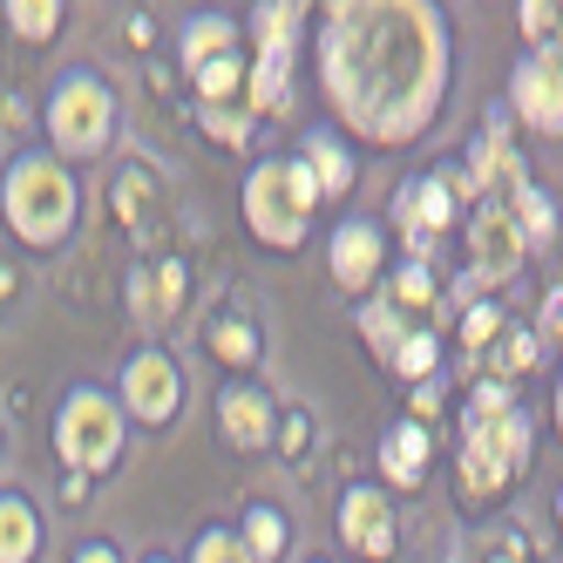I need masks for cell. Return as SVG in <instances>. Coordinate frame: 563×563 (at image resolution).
Segmentation results:
<instances>
[{
    "instance_id": "obj_1",
    "label": "cell",
    "mask_w": 563,
    "mask_h": 563,
    "mask_svg": "<svg viewBox=\"0 0 563 563\" xmlns=\"http://www.w3.org/2000/svg\"><path fill=\"white\" fill-rule=\"evenodd\" d=\"M319 89L333 115L380 150L415 143L449 96V21L421 0H340L319 27Z\"/></svg>"
},
{
    "instance_id": "obj_2",
    "label": "cell",
    "mask_w": 563,
    "mask_h": 563,
    "mask_svg": "<svg viewBox=\"0 0 563 563\" xmlns=\"http://www.w3.org/2000/svg\"><path fill=\"white\" fill-rule=\"evenodd\" d=\"M0 218L21 238L27 252H55L75 238V218H82V184L62 156L48 150H21L8 170H0Z\"/></svg>"
},
{
    "instance_id": "obj_3",
    "label": "cell",
    "mask_w": 563,
    "mask_h": 563,
    "mask_svg": "<svg viewBox=\"0 0 563 563\" xmlns=\"http://www.w3.org/2000/svg\"><path fill=\"white\" fill-rule=\"evenodd\" d=\"M115 89L102 82L96 68H68L55 75V89L42 102V130H48V156H62V164H89V156H102L115 143Z\"/></svg>"
},
{
    "instance_id": "obj_4",
    "label": "cell",
    "mask_w": 563,
    "mask_h": 563,
    "mask_svg": "<svg viewBox=\"0 0 563 563\" xmlns=\"http://www.w3.org/2000/svg\"><path fill=\"white\" fill-rule=\"evenodd\" d=\"M123 434H130V421H123V400H115L109 387L82 380V387L62 394V408H55V462L68 475H89V482L109 475L115 462H123Z\"/></svg>"
},
{
    "instance_id": "obj_5",
    "label": "cell",
    "mask_w": 563,
    "mask_h": 563,
    "mask_svg": "<svg viewBox=\"0 0 563 563\" xmlns=\"http://www.w3.org/2000/svg\"><path fill=\"white\" fill-rule=\"evenodd\" d=\"M312 205H319V190H312L299 156H265V164L245 177V224L258 231V245H272V252H299L306 245Z\"/></svg>"
},
{
    "instance_id": "obj_6",
    "label": "cell",
    "mask_w": 563,
    "mask_h": 563,
    "mask_svg": "<svg viewBox=\"0 0 563 563\" xmlns=\"http://www.w3.org/2000/svg\"><path fill=\"white\" fill-rule=\"evenodd\" d=\"M109 218L130 231L136 252H164V218H170V190L156 177L150 156H123L109 177Z\"/></svg>"
},
{
    "instance_id": "obj_7",
    "label": "cell",
    "mask_w": 563,
    "mask_h": 563,
    "mask_svg": "<svg viewBox=\"0 0 563 563\" xmlns=\"http://www.w3.org/2000/svg\"><path fill=\"white\" fill-rule=\"evenodd\" d=\"M115 400H123V421L164 428L184 408V367H177L164 346H143V353H130L123 380H115Z\"/></svg>"
},
{
    "instance_id": "obj_8",
    "label": "cell",
    "mask_w": 563,
    "mask_h": 563,
    "mask_svg": "<svg viewBox=\"0 0 563 563\" xmlns=\"http://www.w3.org/2000/svg\"><path fill=\"white\" fill-rule=\"evenodd\" d=\"M455 197H462V190H455V177H449V170H421L408 190L394 197V231L408 238V258H421V265H428L434 238L455 224Z\"/></svg>"
},
{
    "instance_id": "obj_9",
    "label": "cell",
    "mask_w": 563,
    "mask_h": 563,
    "mask_svg": "<svg viewBox=\"0 0 563 563\" xmlns=\"http://www.w3.org/2000/svg\"><path fill=\"white\" fill-rule=\"evenodd\" d=\"M522 252H530V245H522L509 205L489 197V205L475 211V224H468V272L482 278V286H509V278L522 272Z\"/></svg>"
},
{
    "instance_id": "obj_10",
    "label": "cell",
    "mask_w": 563,
    "mask_h": 563,
    "mask_svg": "<svg viewBox=\"0 0 563 563\" xmlns=\"http://www.w3.org/2000/svg\"><path fill=\"white\" fill-rule=\"evenodd\" d=\"M509 109L530 130L563 136V55H530V62H522L509 75Z\"/></svg>"
},
{
    "instance_id": "obj_11",
    "label": "cell",
    "mask_w": 563,
    "mask_h": 563,
    "mask_svg": "<svg viewBox=\"0 0 563 563\" xmlns=\"http://www.w3.org/2000/svg\"><path fill=\"white\" fill-rule=\"evenodd\" d=\"M394 509H387V496L374 489V482H353V489L340 496V543L353 550V556H367V563H387L394 556Z\"/></svg>"
},
{
    "instance_id": "obj_12",
    "label": "cell",
    "mask_w": 563,
    "mask_h": 563,
    "mask_svg": "<svg viewBox=\"0 0 563 563\" xmlns=\"http://www.w3.org/2000/svg\"><path fill=\"white\" fill-rule=\"evenodd\" d=\"M184 258H143L130 272V312H136V327L143 333H164L170 319L184 312Z\"/></svg>"
},
{
    "instance_id": "obj_13",
    "label": "cell",
    "mask_w": 563,
    "mask_h": 563,
    "mask_svg": "<svg viewBox=\"0 0 563 563\" xmlns=\"http://www.w3.org/2000/svg\"><path fill=\"white\" fill-rule=\"evenodd\" d=\"M272 428H278V415H272V394H265V387L238 380V387H224V394H218V434L231 441L238 455L272 449Z\"/></svg>"
},
{
    "instance_id": "obj_14",
    "label": "cell",
    "mask_w": 563,
    "mask_h": 563,
    "mask_svg": "<svg viewBox=\"0 0 563 563\" xmlns=\"http://www.w3.org/2000/svg\"><path fill=\"white\" fill-rule=\"evenodd\" d=\"M380 252H387V231L374 218H346L333 231V245H327V265H333V278L346 292H367L380 278Z\"/></svg>"
},
{
    "instance_id": "obj_15",
    "label": "cell",
    "mask_w": 563,
    "mask_h": 563,
    "mask_svg": "<svg viewBox=\"0 0 563 563\" xmlns=\"http://www.w3.org/2000/svg\"><path fill=\"white\" fill-rule=\"evenodd\" d=\"M509 449H503V428L496 421H468L462 428V482H468V496H503L509 489Z\"/></svg>"
},
{
    "instance_id": "obj_16",
    "label": "cell",
    "mask_w": 563,
    "mask_h": 563,
    "mask_svg": "<svg viewBox=\"0 0 563 563\" xmlns=\"http://www.w3.org/2000/svg\"><path fill=\"white\" fill-rule=\"evenodd\" d=\"M468 184L475 190H503V205L530 184L522 177V156L509 150V130L503 123H489V130H475V143H468Z\"/></svg>"
},
{
    "instance_id": "obj_17",
    "label": "cell",
    "mask_w": 563,
    "mask_h": 563,
    "mask_svg": "<svg viewBox=\"0 0 563 563\" xmlns=\"http://www.w3.org/2000/svg\"><path fill=\"white\" fill-rule=\"evenodd\" d=\"M428 455H434V441L421 421H394L387 441H380V475L394 482V489H415V482L428 475Z\"/></svg>"
},
{
    "instance_id": "obj_18",
    "label": "cell",
    "mask_w": 563,
    "mask_h": 563,
    "mask_svg": "<svg viewBox=\"0 0 563 563\" xmlns=\"http://www.w3.org/2000/svg\"><path fill=\"white\" fill-rule=\"evenodd\" d=\"M42 556V509L21 489H0V563H34Z\"/></svg>"
},
{
    "instance_id": "obj_19",
    "label": "cell",
    "mask_w": 563,
    "mask_h": 563,
    "mask_svg": "<svg viewBox=\"0 0 563 563\" xmlns=\"http://www.w3.org/2000/svg\"><path fill=\"white\" fill-rule=\"evenodd\" d=\"M177 55H184L190 75H205L211 62L238 55V21H224V14H190L184 34H177Z\"/></svg>"
},
{
    "instance_id": "obj_20",
    "label": "cell",
    "mask_w": 563,
    "mask_h": 563,
    "mask_svg": "<svg viewBox=\"0 0 563 563\" xmlns=\"http://www.w3.org/2000/svg\"><path fill=\"white\" fill-rule=\"evenodd\" d=\"M299 164H306V177H312L319 197H346V190H353V156H346V143H333L327 130H312V136L299 143Z\"/></svg>"
},
{
    "instance_id": "obj_21",
    "label": "cell",
    "mask_w": 563,
    "mask_h": 563,
    "mask_svg": "<svg viewBox=\"0 0 563 563\" xmlns=\"http://www.w3.org/2000/svg\"><path fill=\"white\" fill-rule=\"evenodd\" d=\"M205 346H211V360H224V367H252L258 360V327L245 312H211L205 319Z\"/></svg>"
},
{
    "instance_id": "obj_22",
    "label": "cell",
    "mask_w": 563,
    "mask_h": 563,
    "mask_svg": "<svg viewBox=\"0 0 563 563\" xmlns=\"http://www.w3.org/2000/svg\"><path fill=\"white\" fill-rule=\"evenodd\" d=\"M245 96H252V115H278L292 102V55H258L252 75H245Z\"/></svg>"
},
{
    "instance_id": "obj_23",
    "label": "cell",
    "mask_w": 563,
    "mask_h": 563,
    "mask_svg": "<svg viewBox=\"0 0 563 563\" xmlns=\"http://www.w3.org/2000/svg\"><path fill=\"white\" fill-rule=\"evenodd\" d=\"M299 27H306V8H299V0H272V8H258V14H252L258 55H292Z\"/></svg>"
},
{
    "instance_id": "obj_24",
    "label": "cell",
    "mask_w": 563,
    "mask_h": 563,
    "mask_svg": "<svg viewBox=\"0 0 563 563\" xmlns=\"http://www.w3.org/2000/svg\"><path fill=\"white\" fill-rule=\"evenodd\" d=\"M62 14H68L62 0H8V8H0V21H8L14 42H55Z\"/></svg>"
},
{
    "instance_id": "obj_25",
    "label": "cell",
    "mask_w": 563,
    "mask_h": 563,
    "mask_svg": "<svg viewBox=\"0 0 563 563\" xmlns=\"http://www.w3.org/2000/svg\"><path fill=\"white\" fill-rule=\"evenodd\" d=\"M360 333H367V346H374L380 360H394V353H400V340H408L415 327H408V312H400V306L380 292V299L360 306Z\"/></svg>"
},
{
    "instance_id": "obj_26",
    "label": "cell",
    "mask_w": 563,
    "mask_h": 563,
    "mask_svg": "<svg viewBox=\"0 0 563 563\" xmlns=\"http://www.w3.org/2000/svg\"><path fill=\"white\" fill-rule=\"evenodd\" d=\"M516 27L530 42V55H563V0H522Z\"/></svg>"
},
{
    "instance_id": "obj_27",
    "label": "cell",
    "mask_w": 563,
    "mask_h": 563,
    "mask_svg": "<svg viewBox=\"0 0 563 563\" xmlns=\"http://www.w3.org/2000/svg\"><path fill=\"white\" fill-rule=\"evenodd\" d=\"M238 537H245V550H252V563H278V556H286V516H278L272 503H252L245 509V530H238Z\"/></svg>"
},
{
    "instance_id": "obj_28",
    "label": "cell",
    "mask_w": 563,
    "mask_h": 563,
    "mask_svg": "<svg viewBox=\"0 0 563 563\" xmlns=\"http://www.w3.org/2000/svg\"><path fill=\"white\" fill-rule=\"evenodd\" d=\"M509 218H516V231H522V245H543V238H556V205H550L537 184H522V190L509 197Z\"/></svg>"
},
{
    "instance_id": "obj_29",
    "label": "cell",
    "mask_w": 563,
    "mask_h": 563,
    "mask_svg": "<svg viewBox=\"0 0 563 563\" xmlns=\"http://www.w3.org/2000/svg\"><path fill=\"white\" fill-rule=\"evenodd\" d=\"M387 367H400V374H408L415 387H421V380H434V374H441V340H434L428 327H415L408 340H400V353L387 360Z\"/></svg>"
},
{
    "instance_id": "obj_30",
    "label": "cell",
    "mask_w": 563,
    "mask_h": 563,
    "mask_svg": "<svg viewBox=\"0 0 563 563\" xmlns=\"http://www.w3.org/2000/svg\"><path fill=\"white\" fill-rule=\"evenodd\" d=\"M387 299H394L400 312H421V306H428V312H441V299H434V272H428L421 258H408V265L394 272V292H387Z\"/></svg>"
},
{
    "instance_id": "obj_31",
    "label": "cell",
    "mask_w": 563,
    "mask_h": 563,
    "mask_svg": "<svg viewBox=\"0 0 563 563\" xmlns=\"http://www.w3.org/2000/svg\"><path fill=\"white\" fill-rule=\"evenodd\" d=\"M509 333V319H503V306H489V299H475L468 312H462V346H489L496 353V340Z\"/></svg>"
},
{
    "instance_id": "obj_32",
    "label": "cell",
    "mask_w": 563,
    "mask_h": 563,
    "mask_svg": "<svg viewBox=\"0 0 563 563\" xmlns=\"http://www.w3.org/2000/svg\"><path fill=\"white\" fill-rule=\"evenodd\" d=\"M190 563H252V550H245L238 530H205L190 543Z\"/></svg>"
},
{
    "instance_id": "obj_33",
    "label": "cell",
    "mask_w": 563,
    "mask_h": 563,
    "mask_svg": "<svg viewBox=\"0 0 563 563\" xmlns=\"http://www.w3.org/2000/svg\"><path fill=\"white\" fill-rule=\"evenodd\" d=\"M231 89H245V62H238V55H224V62H211L205 75H197V96H205L211 109H218Z\"/></svg>"
},
{
    "instance_id": "obj_34",
    "label": "cell",
    "mask_w": 563,
    "mask_h": 563,
    "mask_svg": "<svg viewBox=\"0 0 563 563\" xmlns=\"http://www.w3.org/2000/svg\"><path fill=\"white\" fill-rule=\"evenodd\" d=\"M537 353H543V346H537V333L509 327V333L496 340V367H503V374H522V367H537Z\"/></svg>"
},
{
    "instance_id": "obj_35",
    "label": "cell",
    "mask_w": 563,
    "mask_h": 563,
    "mask_svg": "<svg viewBox=\"0 0 563 563\" xmlns=\"http://www.w3.org/2000/svg\"><path fill=\"white\" fill-rule=\"evenodd\" d=\"M503 415H516L509 380H482V387H475V400H468V421H503Z\"/></svg>"
},
{
    "instance_id": "obj_36",
    "label": "cell",
    "mask_w": 563,
    "mask_h": 563,
    "mask_svg": "<svg viewBox=\"0 0 563 563\" xmlns=\"http://www.w3.org/2000/svg\"><path fill=\"white\" fill-rule=\"evenodd\" d=\"M205 130H211L224 150H245V143H252V115H238V109H211V102H205Z\"/></svg>"
},
{
    "instance_id": "obj_37",
    "label": "cell",
    "mask_w": 563,
    "mask_h": 563,
    "mask_svg": "<svg viewBox=\"0 0 563 563\" xmlns=\"http://www.w3.org/2000/svg\"><path fill=\"white\" fill-rule=\"evenodd\" d=\"M278 441H286V449H278L286 462H306V449H312V415H286V434H278Z\"/></svg>"
},
{
    "instance_id": "obj_38",
    "label": "cell",
    "mask_w": 563,
    "mask_h": 563,
    "mask_svg": "<svg viewBox=\"0 0 563 563\" xmlns=\"http://www.w3.org/2000/svg\"><path fill=\"white\" fill-rule=\"evenodd\" d=\"M408 408H415L408 421H421V428H428V421H441V374H434V380H421V387L408 394Z\"/></svg>"
},
{
    "instance_id": "obj_39",
    "label": "cell",
    "mask_w": 563,
    "mask_h": 563,
    "mask_svg": "<svg viewBox=\"0 0 563 563\" xmlns=\"http://www.w3.org/2000/svg\"><path fill=\"white\" fill-rule=\"evenodd\" d=\"M68 563H123V550L102 543V537H89V543H75V556H68Z\"/></svg>"
},
{
    "instance_id": "obj_40",
    "label": "cell",
    "mask_w": 563,
    "mask_h": 563,
    "mask_svg": "<svg viewBox=\"0 0 563 563\" xmlns=\"http://www.w3.org/2000/svg\"><path fill=\"white\" fill-rule=\"evenodd\" d=\"M537 340H563V286L543 299V333H537Z\"/></svg>"
},
{
    "instance_id": "obj_41",
    "label": "cell",
    "mask_w": 563,
    "mask_h": 563,
    "mask_svg": "<svg viewBox=\"0 0 563 563\" xmlns=\"http://www.w3.org/2000/svg\"><path fill=\"white\" fill-rule=\"evenodd\" d=\"M62 496H68L75 509H82V503H89V475H68V482H62Z\"/></svg>"
},
{
    "instance_id": "obj_42",
    "label": "cell",
    "mask_w": 563,
    "mask_h": 563,
    "mask_svg": "<svg viewBox=\"0 0 563 563\" xmlns=\"http://www.w3.org/2000/svg\"><path fill=\"white\" fill-rule=\"evenodd\" d=\"M496 563H522V537H516V530H509V537L496 543Z\"/></svg>"
},
{
    "instance_id": "obj_43",
    "label": "cell",
    "mask_w": 563,
    "mask_h": 563,
    "mask_svg": "<svg viewBox=\"0 0 563 563\" xmlns=\"http://www.w3.org/2000/svg\"><path fill=\"white\" fill-rule=\"evenodd\" d=\"M14 292H21V278H14V265H0V306H8Z\"/></svg>"
},
{
    "instance_id": "obj_44",
    "label": "cell",
    "mask_w": 563,
    "mask_h": 563,
    "mask_svg": "<svg viewBox=\"0 0 563 563\" xmlns=\"http://www.w3.org/2000/svg\"><path fill=\"white\" fill-rule=\"evenodd\" d=\"M556 428H563V387H556Z\"/></svg>"
},
{
    "instance_id": "obj_45",
    "label": "cell",
    "mask_w": 563,
    "mask_h": 563,
    "mask_svg": "<svg viewBox=\"0 0 563 563\" xmlns=\"http://www.w3.org/2000/svg\"><path fill=\"white\" fill-rule=\"evenodd\" d=\"M556 522H563V489H556Z\"/></svg>"
},
{
    "instance_id": "obj_46",
    "label": "cell",
    "mask_w": 563,
    "mask_h": 563,
    "mask_svg": "<svg viewBox=\"0 0 563 563\" xmlns=\"http://www.w3.org/2000/svg\"><path fill=\"white\" fill-rule=\"evenodd\" d=\"M0 449H8V428H0Z\"/></svg>"
},
{
    "instance_id": "obj_47",
    "label": "cell",
    "mask_w": 563,
    "mask_h": 563,
    "mask_svg": "<svg viewBox=\"0 0 563 563\" xmlns=\"http://www.w3.org/2000/svg\"><path fill=\"white\" fill-rule=\"evenodd\" d=\"M150 563H170V556H150Z\"/></svg>"
}]
</instances>
